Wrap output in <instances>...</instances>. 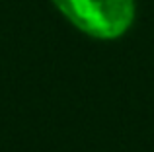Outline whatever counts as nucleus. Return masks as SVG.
<instances>
[{"label":"nucleus","mask_w":154,"mask_h":152,"mask_svg":"<svg viewBox=\"0 0 154 152\" xmlns=\"http://www.w3.org/2000/svg\"><path fill=\"white\" fill-rule=\"evenodd\" d=\"M82 33L102 41L119 39L135 22V0H51Z\"/></svg>","instance_id":"1"}]
</instances>
